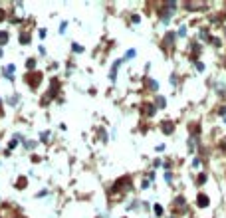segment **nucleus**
<instances>
[{"instance_id": "1", "label": "nucleus", "mask_w": 226, "mask_h": 218, "mask_svg": "<svg viewBox=\"0 0 226 218\" xmlns=\"http://www.w3.org/2000/svg\"><path fill=\"white\" fill-rule=\"evenodd\" d=\"M198 204H200V206H206V204H208V198H206L204 194H200V198H198Z\"/></svg>"}]
</instances>
